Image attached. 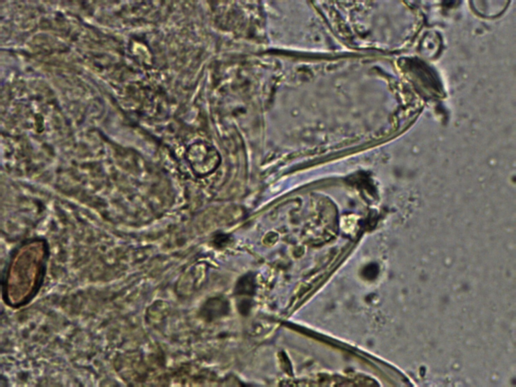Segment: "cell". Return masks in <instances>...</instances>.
I'll return each instance as SVG.
<instances>
[{
	"label": "cell",
	"mask_w": 516,
	"mask_h": 387,
	"mask_svg": "<svg viewBox=\"0 0 516 387\" xmlns=\"http://www.w3.org/2000/svg\"><path fill=\"white\" fill-rule=\"evenodd\" d=\"M44 254L43 243L40 241L27 244L19 250L11 266L10 290L24 294L33 287L41 271Z\"/></svg>",
	"instance_id": "6da1fadb"
}]
</instances>
